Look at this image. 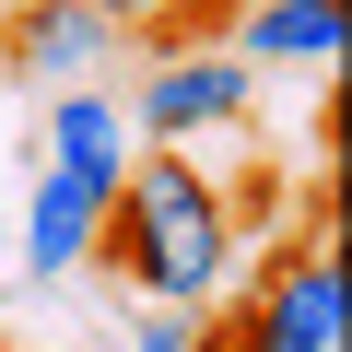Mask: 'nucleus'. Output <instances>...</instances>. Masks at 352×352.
Here are the masks:
<instances>
[{
	"mask_svg": "<svg viewBox=\"0 0 352 352\" xmlns=\"http://www.w3.org/2000/svg\"><path fill=\"white\" fill-rule=\"evenodd\" d=\"M200 352H235V340H223V329H200Z\"/></svg>",
	"mask_w": 352,
	"mask_h": 352,
	"instance_id": "obj_10",
	"label": "nucleus"
},
{
	"mask_svg": "<svg viewBox=\"0 0 352 352\" xmlns=\"http://www.w3.org/2000/svg\"><path fill=\"white\" fill-rule=\"evenodd\" d=\"M94 12H106L118 36H153V47H200V36L223 24V0H94Z\"/></svg>",
	"mask_w": 352,
	"mask_h": 352,
	"instance_id": "obj_8",
	"label": "nucleus"
},
{
	"mask_svg": "<svg viewBox=\"0 0 352 352\" xmlns=\"http://www.w3.org/2000/svg\"><path fill=\"white\" fill-rule=\"evenodd\" d=\"M129 352H200V305H153L129 329Z\"/></svg>",
	"mask_w": 352,
	"mask_h": 352,
	"instance_id": "obj_9",
	"label": "nucleus"
},
{
	"mask_svg": "<svg viewBox=\"0 0 352 352\" xmlns=\"http://www.w3.org/2000/svg\"><path fill=\"white\" fill-rule=\"evenodd\" d=\"M94 235H106V188H82V176H36V200H24V282H59V270H82L94 258Z\"/></svg>",
	"mask_w": 352,
	"mask_h": 352,
	"instance_id": "obj_5",
	"label": "nucleus"
},
{
	"mask_svg": "<svg viewBox=\"0 0 352 352\" xmlns=\"http://www.w3.org/2000/svg\"><path fill=\"white\" fill-rule=\"evenodd\" d=\"M0 59H12L24 82H47V94H71V82H94L118 59V24L94 12V0H24L12 36H0Z\"/></svg>",
	"mask_w": 352,
	"mask_h": 352,
	"instance_id": "obj_4",
	"label": "nucleus"
},
{
	"mask_svg": "<svg viewBox=\"0 0 352 352\" xmlns=\"http://www.w3.org/2000/svg\"><path fill=\"white\" fill-rule=\"evenodd\" d=\"M235 59H282V71H329L340 59V0H258L235 24Z\"/></svg>",
	"mask_w": 352,
	"mask_h": 352,
	"instance_id": "obj_7",
	"label": "nucleus"
},
{
	"mask_svg": "<svg viewBox=\"0 0 352 352\" xmlns=\"http://www.w3.org/2000/svg\"><path fill=\"white\" fill-rule=\"evenodd\" d=\"M247 94H258V59H235V47H164V59L141 71V94H129V129L188 153V141L235 129V118H247Z\"/></svg>",
	"mask_w": 352,
	"mask_h": 352,
	"instance_id": "obj_3",
	"label": "nucleus"
},
{
	"mask_svg": "<svg viewBox=\"0 0 352 352\" xmlns=\"http://www.w3.org/2000/svg\"><path fill=\"white\" fill-rule=\"evenodd\" d=\"M223 340H235V352H340V247H329V235L282 247L270 282L223 317Z\"/></svg>",
	"mask_w": 352,
	"mask_h": 352,
	"instance_id": "obj_2",
	"label": "nucleus"
},
{
	"mask_svg": "<svg viewBox=\"0 0 352 352\" xmlns=\"http://www.w3.org/2000/svg\"><path fill=\"white\" fill-rule=\"evenodd\" d=\"M94 258H118V282L153 294V305H212V282L235 270V200L176 141H153V153H129V176L106 188Z\"/></svg>",
	"mask_w": 352,
	"mask_h": 352,
	"instance_id": "obj_1",
	"label": "nucleus"
},
{
	"mask_svg": "<svg viewBox=\"0 0 352 352\" xmlns=\"http://www.w3.org/2000/svg\"><path fill=\"white\" fill-rule=\"evenodd\" d=\"M129 153H141V141L118 129V106H106L94 82H71V94L47 106V164H59V176H82V188H118V176H129Z\"/></svg>",
	"mask_w": 352,
	"mask_h": 352,
	"instance_id": "obj_6",
	"label": "nucleus"
}]
</instances>
